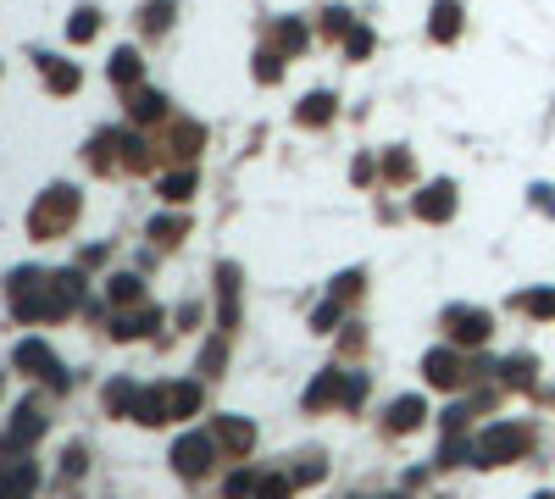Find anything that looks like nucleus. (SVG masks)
<instances>
[{
    "instance_id": "nucleus-1",
    "label": "nucleus",
    "mask_w": 555,
    "mask_h": 499,
    "mask_svg": "<svg viewBox=\"0 0 555 499\" xmlns=\"http://www.w3.org/2000/svg\"><path fill=\"white\" fill-rule=\"evenodd\" d=\"M73 217H78V189H50L34 206V217H28V233H34V239H50V233H61Z\"/></svg>"
},
{
    "instance_id": "nucleus-2",
    "label": "nucleus",
    "mask_w": 555,
    "mask_h": 499,
    "mask_svg": "<svg viewBox=\"0 0 555 499\" xmlns=\"http://www.w3.org/2000/svg\"><path fill=\"white\" fill-rule=\"evenodd\" d=\"M528 450V427H511V422H495L478 439V466H500V460H516Z\"/></svg>"
},
{
    "instance_id": "nucleus-3",
    "label": "nucleus",
    "mask_w": 555,
    "mask_h": 499,
    "mask_svg": "<svg viewBox=\"0 0 555 499\" xmlns=\"http://www.w3.org/2000/svg\"><path fill=\"white\" fill-rule=\"evenodd\" d=\"M173 466L184 477H201L206 466H211V439L206 432H189V439H178V450H173Z\"/></svg>"
},
{
    "instance_id": "nucleus-4",
    "label": "nucleus",
    "mask_w": 555,
    "mask_h": 499,
    "mask_svg": "<svg viewBox=\"0 0 555 499\" xmlns=\"http://www.w3.org/2000/svg\"><path fill=\"white\" fill-rule=\"evenodd\" d=\"M444 327H450L455 344H483V339H488V316H483V311H467V306L444 311Z\"/></svg>"
},
{
    "instance_id": "nucleus-5",
    "label": "nucleus",
    "mask_w": 555,
    "mask_h": 499,
    "mask_svg": "<svg viewBox=\"0 0 555 499\" xmlns=\"http://www.w3.org/2000/svg\"><path fill=\"white\" fill-rule=\"evenodd\" d=\"M17 366H22V372H40V378L61 383V366H56L50 344H40V339H22V344H17Z\"/></svg>"
},
{
    "instance_id": "nucleus-6",
    "label": "nucleus",
    "mask_w": 555,
    "mask_h": 499,
    "mask_svg": "<svg viewBox=\"0 0 555 499\" xmlns=\"http://www.w3.org/2000/svg\"><path fill=\"white\" fill-rule=\"evenodd\" d=\"M450 211H455V189L450 183H428V189L416 194V217L422 222H444Z\"/></svg>"
},
{
    "instance_id": "nucleus-7",
    "label": "nucleus",
    "mask_w": 555,
    "mask_h": 499,
    "mask_svg": "<svg viewBox=\"0 0 555 499\" xmlns=\"http://www.w3.org/2000/svg\"><path fill=\"white\" fill-rule=\"evenodd\" d=\"M422 366H428V383H439V388H455V383H461V355H455V350H434Z\"/></svg>"
},
{
    "instance_id": "nucleus-8",
    "label": "nucleus",
    "mask_w": 555,
    "mask_h": 499,
    "mask_svg": "<svg viewBox=\"0 0 555 499\" xmlns=\"http://www.w3.org/2000/svg\"><path fill=\"white\" fill-rule=\"evenodd\" d=\"M422 416H428V405L411 394V399H395V411H389V427L395 432H411V427H422Z\"/></svg>"
},
{
    "instance_id": "nucleus-9",
    "label": "nucleus",
    "mask_w": 555,
    "mask_h": 499,
    "mask_svg": "<svg viewBox=\"0 0 555 499\" xmlns=\"http://www.w3.org/2000/svg\"><path fill=\"white\" fill-rule=\"evenodd\" d=\"M217 432H222V444H228V450H239V455H245V450H250V439H255V427H250V422H239V416H222V422H217Z\"/></svg>"
},
{
    "instance_id": "nucleus-10",
    "label": "nucleus",
    "mask_w": 555,
    "mask_h": 499,
    "mask_svg": "<svg viewBox=\"0 0 555 499\" xmlns=\"http://www.w3.org/2000/svg\"><path fill=\"white\" fill-rule=\"evenodd\" d=\"M461 33V6L455 0H439L434 6V40H455Z\"/></svg>"
},
{
    "instance_id": "nucleus-11",
    "label": "nucleus",
    "mask_w": 555,
    "mask_h": 499,
    "mask_svg": "<svg viewBox=\"0 0 555 499\" xmlns=\"http://www.w3.org/2000/svg\"><path fill=\"white\" fill-rule=\"evenodd\" d=\"M45 84H50L56 94H73V89H78V67H73V61H45Z\"/></svg>"
},
{
    "instance_id": "nucleus-12",
    "label": "nucleus",
    "mask_w": 555,
    "mask_h": 499,
    "mask_svg": "<svg viewBox=\"0 0 555 499\" xmlns=\"http://www.w3.org/2000/svg\"><path fill=\"white\" fill-rule=\"evenodd\" d=\"M45 432V422L34 416V411H17V422H12V432H6V444H34Z\"/></svg>"
},
{
    "instance_id": "nucleus-13",
    "label": "nucleus",
    "mask_w": 555,
    "mask_h": 499,
    "mask_svg": "<svg viewBox=\"0 0 555 499\" xmlns=\"http://www.w3.org/2000/svg\"><path fill=\"white\" fill-rule=\"evenodd\" d=\"M201 139H206V133H201V122H178L173 128V156H194V150H201Z\"/></svg>"
},
{
    "instance_id": "nucleus-14",
    "label": "nucleus",
    "mask_w": 555,
    "mask_h": 499,
    "mask_svg": "<svg viewBox=\"0 0 555 499\" xmlns=\"http://www.w3.org/2000/svg\"><path fill=\"white\" fill-rule=\"evenodd\" d=\"M156 117H167V100H161L156 89H139L134 94V122H156Z\"/></svg>"
},
{
    "instance_id": "nucleus-15",
    "label": "nucleus",
    "mask_w": 555,
    "mask_h": 499,
    "mask_svg": "<svg viewBox=\"0 0 555 499\" xmlns=\"http://www.w3.org/2000/svg\"><path fill=\"white\" fill-rule=\"evenodd\" d=\"M334 117V94H306V106H300V122H328Z\"/></svg>"
},
{
    "instance_id": "nucleus-16",
    "label": "nucleus",
    "mask_w": 555,
    "mask_h": 499,
    "mask_svg": "<svg viewBox=\"0 0 555 499\" xmlns=\"http://www.w3.org/2000/svg\"><path fill=\"white\" fill-rule=\"evenodd\" d=\"M500 378H506V383H516V388H533V361H528V355L506 361V366H500Z\"/></svg>"
},
{
    "instance_id": "nucleus-17",
    "label": "nucleus",
    "mask_w": 555,
    "mask_h": 499,
    "mask_svg": "<svg viewBox=\"0 0 555 499\" xmlns=\"http://www.w3.org/2000/svg\"><path fill=\"white\" fill-rule=\"evenodd\" d=\"M112 78H117V84H139V56H134V50H117V56H112Z\"/></svg>"
},
{
    "instance_id": "nucleus-18",
    "label": "nucleus",
    "mask_w": 555,
    "mask_h": 499,
    "mask_svg": "<svg viewBox=\"0 0 555 499\" xmlns=\"http://www.w3.org/2000/svg\"><path fill=\"white\" fill-rule=\"evenodd\" d=\"M289 488H295V477L273 472V477H261V483H255V499H289Z\"/></svg>"
},
{
    "instance_id": "nucleus-19",
    "label": "nucleus",
    "mask_w": 555,
    "mask_h": 499,
    "mask_svg": "<svg viewBox=\"0 0 555 499\" xmlns=\"http://www.w3.org/2000/svg\"><path fill=\"white\" fill-rule=\"evenodd\" d=\"M189 189H194V173H173V178H161V194H167V200H189Z\"/></svg>"
},
{
    "instance_id": "nucleus-20",
    "label": "nucleus",
    "mask_w": 555,
    "mask_h": 499,
    "mask_svg": "<svg viewBox=\"0 0 555 499\" xmlns=\"http://www.w3.org/2000/svg\"><path fill=\"white\" fill-rule=\"evenodd\" d=\"M278 45L283 50H306V28L300 22H278Z\"/></svg>"
},
{
    "instance_id": "nucleus-21",
    "label": "nucleus",
    "mask_w": 555,
    "mask_h": 499,
    "mask_svg": "<svg viewBox=\"0 0 555 499\" xmlns=\"http://www.w3.org/2000/svg\"><path fill=\"white\" fill-rule=\"evenodd\" d=\"M112 299H117V306H134V299H139V278H112Z\"/></svg>"
},
{
    "instance_id": "nucleus-22",
    "label": "nucleus",
    "mask_w": 555,
    "mask_h": 499,
    "mask_svg": "<svg viewBox=\"0 0 555 499\" xmlns=\"http://www.w3.org/2000/svg\"><path fill=\"white\" fill-rule=\"evenodd\" d=\"M345 50H350L355 61H362V56L372 50V33H367V28H350V33H345Z\"/></svg>"
},
{
    "instance_id": "nucleus-23",
    "label": "nucleus",
    "mask_w": 555,
    "mask_h": 499,
    "mask_svg": "<svg viewBox=\"0 0 555 499\" xmlns=\"http://www.w3.org/2000/svg\"><path fill=\"white\" fill-rule=\"evenodd\" d=\"M167 22H173V6H167V0H156V6L145 12V28H150V33H161Z\"/></svg>"
},
{
    "instance_id": "nucleus-24",
    "label": "nucleus",
    "mask_w": 555,
    "mask_h": 499,
    "mask_svg": "<svg viewBox=\"0 0 555 499\" xmlns=\"http://www.w3.org/2000/svg\"><path fill=\"white\" fill-rule=\"evenodd\" d=\"M178 233H184V217H167V222H156V227H150V239H161V245H173Z\"/></svg>"
},
{
    "instance_id": "nucleus-25",
    "label": "nucleus",
    "mask_w": 555,
    "mask_h": 499,
    "mask_svg": "<svg viewBox=\"0 0 555 499\" xmlns=\"http://www.w3.org/2000/svg\"><path fill=\"white\" fill-rule=\"evenodd\" d=\"M255 78H261V84H273V78H278V56H273V50H261V56H255Z\"/></svg>"
},
{
    "instance_id": "nucleus-26",
    "label": "nucleus",
    "mask_w": 555,
    "mask_h": 499,
    "mask_svg": "<svg viewBox=\"0 0 555 499\" xmlns=\"http://www.w3.org/2000/svg\"><path fill=\"white\" fill-rule=\"evenodd\" d=\"M67 33H73V40H78V45H84V40H94V12H78Z\"/></svg>"
},
{
    "instance_id": "nucleus-27",
    "label": "nucleus",
    "mask_w": 555,
    "mask_h": 499,
    "mask_svg": "<svg viewBox=\"0 0 555 499\" xmlns=\"http://www.w3.org/2000/svg\"><path fill=\"white\" fill-rule=\"evenodd\" d=\"M245 494H255V477H250V472H234V477H228V499H245Z\"/></svg>"
},
{
    "instance_id": "nucleus-28",
    "label": "nucleus",
    "mask_w": 555,
    "mask_h": 499,
    "mask_svg": "<svg viewBox=\"0 0 555 499\" xmlns=\"http://www.w3.org/2000/svg\"><path fill=\"white\" fill-rule=\"evenodd\" d=\"M322 33H328V40H334V33H350V12H328V17H322Z\"/></svg>"
},
{
    "instance_id": "nucleus-29",
    "label": "nucleus",
    "mask_w": 555,
    "mask_h": 499,
    "mask_svg": "<svg viewBox=\"0 0 555 499\" xmlns=\"http://www.w3.org/2000/svg\"><path fill=\"white\" fill-rule=\"evenodd\" d=\"M383 173H389V178H411V156H400V150H395V156L383 161Z\"/></svg>"
},
{
    "instance_id": "nucleus-30",
    "label": "nucleus",
    "mask_w": 555,
    "mask_h": 499,
    "mask_svg": "<svg viewBox=\"0 0 555 499\" xmlns=\"http://www.w3.org/2000/svg\"><path fill=\"white\" fill-rule=\"evenodd\" d=\"M334 322H339V306H322V311H317V327H322V333H334Z\"/></svg>"
},
{
    "instance_id": "nucleus-31",
    "label": "nucleus",
    "mask_w": 555,
    "mask_h": 499,
    "mask_svg": "<svg viewBox=\"0 0 555 499\" xmlns=\"http://www.w3.org/2000/svg\"><path fill=\"white\" fill-rule=\"evenodd\" d=\"M533 200H539V211H555V189H533Z\"/></svg>"
},
{
    "instance_id": "nucleus-32",
    "label": "nucleus",
    "mask_w": 555,
    "mask_h": 499,
    "mask_svg": "<svg viewBox=\"0 0 555 499\" xmlns=\"http://www.w3.org/2000/svg\"><path fill=\"white\" fill-rule=\"evenodd\" d=\"M539 499H555V494H539Z\"/></svg>"
}]
</instances>
